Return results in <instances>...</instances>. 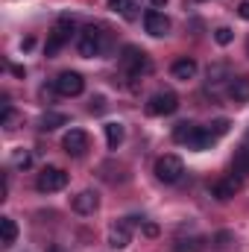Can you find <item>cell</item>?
I'll use <instances>...</instances> for the list:
<instances>
[{"label":"cell","mask_w":249,"mask_h":252,"mask_svg":"<svg viewBox=\"0 0 249 252\" xmlns=\"http://www.w3.org/2000/svg\"><path fill=\"white\" fill-rule=\"evenodd\" d=\"M103 129H106V141H109V150H118V147L124 144V135H126L124 126H121V124H106Z\"/></svg>","instance_id":"obj_20"},{"label":"cell","mask_w":249,"mask_h":252,"mask_svg":"<svg viewBox=\"0 0 249 252\" xmlns=\"http://www.w3.org/2000/svg\"><path fill=\"white\" fill-rule=\"evenodd\" d=\"M62 147H64V153H70V156H82L88 150V132L85 129H70L62 138Z\"/></svg>","instance_id":"obj_10"},{"label":"cell","mask_w":249,"mask_h":252,"mask_svg":"<svg viewBox=\"0 0 249 252\" xmlns=\"http://www.w3.org/2000/svg\"><path fill=\"white\" fill-rule=\"evenodd\" d=\"M12 73H15V76H27V70H24L21 64H12Z\"/></svg>","instance_id":"obj_30"},{"label":"cell","mask_w":249,"mask_h":252,"mask_svg":"<svg viewBox=\"0 0 249 252\" xmlns=\"http://www.w3.org/2000/svg\"><path fill=\"white\" fill-rule=\"evenodd\" d=\"M238 190H241V176H226V179H220V182L214 185L211 193H214L220 202H226V199H232Z\"/></svg>","instance_id":"obj_12"},{"label":"cell","mask_w":249,"mask_h":252,"mask_svg":"<svg viewBox=\"0 0 249 252\" xmlns=\"http://www.w3.org/2000/svg\"><path fill=\"white\" fill-rule=\"evenodd\" d=\"M193 132H196V124L182 121V124H176V129H173V141H176V144H187Z\"/></svg>","instance_id":"obj_21"},{"label":"cell","mask_w":249,"mask_h":252,"mask_svg":"<svg viewBox=\"0 0 249 252\" xmlns=\"http://www.w3.org/2000/svg\"><path fill=\"white\" fill-rule=\"evenodd\" d=\"M138 217H126V220H118L112 229H109V244L115 247V250H124L129 247V238H132V223H135Z\"/></svg>","instance_id":"obj_9"},{"label":"cell","mask_w":249,"mask_h":252,"mask_svg":"<svg viewBox=\"0 0 249 252\" xmlns=\"http://www.w3.org/2000/svg\"><path fill=\"white\" fill-rule=\"evenodd\" d=\"M214 132L211 129H202V126H196V132L190 135V141H187V150H208L211 144H214Z\"/></svg>","instance_id":"obj_15"},{"label":"cell","mask_w":249,"mask_h":252,"mask_svg":"<svg viewBox=\"0 0 249 252\" xmlns=\"http://www.w3.org/2000/svg\"><path fill=\"white\" fill-rule=\"evenodd\" d=\"M121 64H124L126 76L129 79H141V73H150V59H147V53L144 50H138V47H124V56H121Z\"/></svg>","instance_id":"obj_2"},{"label":"cell","mask_w":249,"mask_h":252,"mask_svg":"<svg viewBox=\"0 0 249 252\" xmlns=\"http://www.w3.org/2000/svg\"><path fill=\"white\" fill-rule=\"evenodd\" d=\"M76 50H79V56H85V59L100 56V53L106 50L103 30H97V27H85V30L79 32V38H76Z\"/></svg>","instance_id":"obj_1"},{"label":"cell","mask_w":249,"mask_h":252,"mask_svg":"<svg viewBox=\"0 0 249 252\" xmlns=\"http://www.w3.org/2000/svg\"><path fill=\"white\" fill-rule=\"evenodd\" d=\"M229 97L235 103H247L249 100V76H232L229 82Z\"/></svg>","instance_id":"obj_14"},{"label":"cell","mask_w":249,"mask_h":252,"mask_svg":"<svg viewBox=\"0 0 249 252\" xmlns=\"http://www.w3.org/2000/svg\"><path fill=\"white\" fill-rule=\"evenodd\" d=\"M53 88H56L62 97H76V94H82V88H85V79H82L76 70H64V73H59V76H56Z\"/></svg>","instance_id":"obj_7"},{"label":"cell","mask_w":249,"mask_h":252,"mask_svg":"<svg viewBox=\"0 0 249 252\" xmlns=\"http://www.w3.org/2000/svg\"><path fill=\"white\" fill-rule=\"evenodd\" d=\"M12 158H15V164H18V167H30V161H32V158H30V153H27V150H24V153H21V150H18V153H15V156H12Z\"/></svg>","instance_id":"obj_26"},{"label":"cell","mask_w":249,"mask_h":252,"mask_svg":"<svg viewBox=\"0 0 249 252\" xmlns=\"http://www.w3.org/2000/svg\"><path fill=\"white\" fill-rule=\"evenodd\" d=\"M235 173L238 176H247L249 173V147H241L235 153Z\"/></svg>","instance_id":"obj_22"},{"label":"cell","mask_w":249,"mask_h":252,"mask_svg":"<svg viewBox=\"0 0 249 252\" xmlns=\"http://www.w3.org/2000/svg\"><path fill=\"white\" fill-rule=\"evenodd\" d=\"M73 211L76 214H94L97 211V205H100V196L94 193V190H79L76 196H73Z\"/></svg>","instance_id":"obj_11"},{"label":"cell","mask_w":249,"mask_h":252,"mask_svg":"<svg viewBox=\"0 0 249 252\" xmlns=\"http://www.w3.org/2000/svg\"><path fill=\"white\" fill-rule=\"evenodd\" d=\"M144 235L147 238H158V226L156 223H144Z\"/></svg>","instance_id":"obj_28"},{"label":"cell","mask_w":249,"mask_h":252,"mask_svg":"<svg viewBox=\"0 0 249 252\" xmlns=\"http://www.w3.org/2000/svg\"><path fill=\"white\" fill-rule=\"evenodd\" d=\"M232 38H235V32H232L229 27H217V30H214V41H217V44L226 47V44H232Z\"/></svg>","instance_id":"obj_24"},{"label":"cell","mask_w":249,"mask_h":252,"mask_svg":"<svg viewBox=\"0 0 249 252\" xmlns=\"http://www.w3.org/2000/svg\"><path fill=\"white\" fill-rule=\"evenodd\" d=\"M205 250V238H190V241H179L176 252H202Z\"/></svg>","instance_id":"obj_23"},{"label":"cell","mask_w":249,"mask_h":252,"mask_svg":"<svg viewBox=\"0 0 249 252\" xmlns=\"http://www.w3.org/2000/svg\"><path fill=\"white\" fill-rule=\"evenodd\" d=\"M64 124H67V115H62V112H44L41 115V129L44 132H53V129H59Z\"/></svg>","instance_id":"obj_19"},{"label":"cell","mask_w":249,"mask_h":252,"mask_svg":"<svg viewBox=\"0 0 249 252\" xmlns=\"http://www.w3.org/2000/svg\"><path fill=\"white\" fill-rule=\"evenodd\" d=\"M70 32H73V18H67V15H64V18L56 21V27H53V32H50V38H47V44H44V56H56L64 44L70 41Z\"/></svg>","instance_id":"obj_4"},{"label":"cell","mask_w":249,"mask_h":252,"mask_svg":"<svg viewBox=\"0 0 249 252\" xmlns=\"http://www.w3.org/2000/svg\"><path fill=\"white\" fill-rule=\"evenodd\" d=\"M226 79H232V76H229V64L217 62V64L208 67V88H217V85L226 82Z\"/></svg>","instance_id":"obj_17"},{"label":"cell","mask_w":249,"mask_h":252,"mask_svg":"<svg viewBox=\"0 0 249 252\" xmlns=\"http://www.w3.org/2000/svg\"><path fill=\"white\" fill-rule=\"evenodd\" d=\"M15 238H18L15 220H12V217H0V244H3V247H12Z\"/></svg>","instance_id":"obj_16"},{"label":"cell","mask_w":249,"mask_h":252,"mask_svg":"<svg viewBox=\"0 0 249 252\" xmlns=\"http://www.w3.org/2000/svg\"><path fill=\"white\" fill-rule=\"evenodd\" d=\"M144 30H147L153 38H161V35H167V32H170V18H167L164 12L150 9V12L144 15Z\"/></svg>","instance_id":"obj_8"},{"label":"cell","mask_w":249,"mask_h":252,"mask_svg":"<svg viewBox=\"0 0 249 252\" xmlns=\"http://www.w3.org/2000/svg\"><path fill=\"white\" fill-rule=\"evenodd\" d=\"M170 73H173V79L187 82V79H193V76H196V62H193V59H187V56H182V59H176V62H173Z\"/></svg>","instance_id":"obj_13"},{"label":"cell","mask_w":249,"mask_h":252,"mask_svg":"<svg viewBox=\"0 0 249 252\" xmlns=\"http://www.w3.org/2000/svg\"><path fill=\"white\" fill-rule=\"evenodd\" d=\"M47 252H64L62 247H47Z\"/></svg>","instance_id":"obj_32"},{"label":"cell","mask_w":249,"mask_h":252,"mask_svg":"<svg viewBox=\"0 0 249 252\" xmlns=\"http://www.w3.org/2000/svg\"><path fill=\"white\" fill-rule=\"evenodd\" d=\"M150 3H153V6H164L167 0H150Z\"/></svg>","instance_id":"obj_31"},{"label":"cell","mask_w":249,"mask_h":252,"mask_svg":"<svg viewBox=\"0 0 249 252\" xmlns=\"http://www.w3.org/2000/svg\"><path fill=\"white\" fill-rule=\"evenodd\" d=\"M238 15H241L244 21H249V0H244V3L238 6Z\"/></svg>","instance_id":"obj_29"},{"label":"cell","mask_w":249,"mask_h":252,"mask_svg":"<svg viewBox=\"0 0 249 252\" xmlns=\"http://www.w3.org/2000/svg\"><path fill=\"white\" fill-rule=\"evenodd\" d=\"M88 109H91V112H94V115H100V112H106V97H94V100H91V106H88Z\"/></svg>","instance_id":"obj_27"},{"label":"cell","mask_w":249,"mask_h":252,"mask_svg":"<svg viewBox=\"0 0 249 252\" xmlns=\"http://www.w3.org/2000/svg\"><path fill=\"white\" fill-rule=\"evenodd\" d=\"M182 173H185V164H182V158L173 156V153H167V156H161V158L156 161V176H158V182H164V185L179 182Z\"/></svg>","instance_id":"obj_3"},{"label":"cell","mask_w":249,"mask_h":252,"mask_svg":"<svg viewBox=\"0 0 249 252\" xmlns=\"http://www.w3.org/2000/svg\"><path fill=\"white\" fill-rule=\"evenodd\" d=\"M229 121H226V118H220V121H214V124H211V132H214V135H226V132H229Z\"/></svg>","instance_id":"obj_25"},{"label":"cell","mask_w":249,"mask_h":252,"mask_svg":"<svg viewBox=\"0 0 249 252\" xmlns=\"http://www.w3.org/2000/svg\"><path fill=\"white\" fill-rule=\"evenodd\" d=\"M179 109V97L173 91H158L147 100V115L153 118H161V115H173Z\"/></svg>","instance_id":"obj_5"},{"label":"cell","mask_w":249,"mask_h":252,"mask_svg":"<svg viewBox=\"0 0 249 252\" xmlns=\"http://www.w3.org/2000/svg\"><path fill=\"white\" fill-rule=\"evenodd\" d=\"M109 9L118 12V15H124L126 21H135V18H138V12H135L138 6H135L132 0H109Z\"/></svg>","instance_id":"obj_18"},{"label":"cell","mask_w":249,"mask_h":252,"mask_svg":"<svg viewBox=\"0 0 249 252\" xmlns=\"http://www.w3.org/2000/svg\"><path fill=\"white\" fill-rule=\"evenodd\" d=\"M247 53H249V41H247Z\"/></svg>","instance_id":"obj_33"},{"label":"cell","mask_w":249,"mask_h":252,"mask_svg":"<svg viewBox=\"0 0 249 252\" xmlns=\"http://www.w3.org/2000/svg\"><path fill=\"white\" fill-rule=\"evenodd\" d=\"M38 190L41 193H56V190H62L67 185V173H64L62 167H44L41 173H38Z\"/></svg>","instance_id":"obj_6"}]
</instances>
